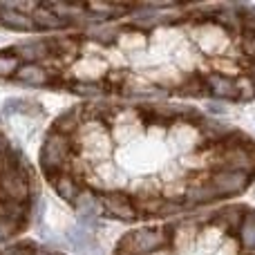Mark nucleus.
<instances>
[{
	"mask_svg": "<svg viewBox=\"0 0 255 255\" xmlns=\"http://www.w3.org/2000/svg\"><path fill=\"white\" fill-rule=\"evenodd\" d=\"M244 217H247V211L242 206H226L215 215V222L220 226H224L226 231H231V233H238Z\"/></svg>",
	"mask_w": 255,
	"mask_h": 255,
	"instance_id": "dca6fc26",
	"label": "nucleus"
},
{
	"mask_svg": "<svg viewBox=\"0 0 255 255\" xmlns=\"http://www.w3.org/2000/svg\"><path fill=\"white\" fill-rule=\"evenodd\" d=\"M29 197H31V172L22 163L0 172V202L27 204Z\"/></svg>",
	"mask_w": 255,
	"mask_h": 255,
	"instance_id": "20e7f679",
	"label": "nucleus"
},
{
	"mask_svg": "<svg viewBox=\"0 0 255 255\" xmlns=\"http://www.w3.org/2000/svg\"><path fill=\"white\" fill-rule=\"evenodd\" d=\"M206 81V90L213 99L220 101H238V85H235V76L222 74V72H211L204 76Z\"/></svg>",
	"mask_w": 255,
	"mask_h": 255,
	"instance_id": "6e6552de",
	"label": "nucleus"
},
{
	"mask_svg": "<svg viewBox=\"0 0 255 255\" xmlns=\"http://www.w3.org/2000/svg\"><path fill=\"white\" fill-rule=\"evenodd\" d=\"M101 211L103 215L115 217V220H124V222H132L136 220L139 211H136V204L132 202L130 195L119 193V190H110V193L101 195Z\"/></svg>",
	"mask_w": 255,
	"mask_h": 255,
	"instance_id": "0eeeda50",
	"label": "nucleus"
},
{
	"mask_svg": "<svg viewBox=\"0 0 255 255\" xmlns=\"http://www.w3.org/2000/svg\"><path fill=\"white\" fill-rule=\"evenodd\" d=\"M215 170H238L255 177V143L251 139L233 132L224 141L215 143Z\"/></svg>",
	"mask_w": 255,
	"mask_h": 255,
	"instance_id": "f257e3e1",
	"label": "nucleus"
},
{
	"mask_svg": "<svg viewBox=\"0 0 255 255\" xmlns=\"http://www.w3.org/2000/svg\"><path fill=\"white\" fill-rule=\"evenodd\" d=\"M170 244V235L163 229L143 226V229L130 231L117 247V255H150L166 249Z\"/></svg>",
	"mask_w": 255,
	"mask_h": 255,
	"instance_id": "7ed1b4c3",
	"label": "nucleus"
},
{
	"mask_svg": "<svg viewBox=\"0 0 255 255\" xmlns=\"http://www.w3.org/2000/svg\"><path fill=\"white\" fill-rule=\"evenodd\" d=\"M52 186H54V190H56V195L61 199H65L67 204H72L74 206L76 204V199H79V195L83 193V186L76 181V177L72 175V172H61V175H56V177H52Z\"/></svg>",
	"mask_w": 255,
	"mask_h": 255,
	"instance_id": "f8f14e48",
	"label": "nucleus"
},
{
	"mask_svg": "<svg viewBox=\"0 0 255 255\" xmlns=\"http://www.w3.org/2000/svg\"><path fill=\"white\" fill-rule=\"evenodd\" d=\"M22 61L16 54L9 49V52H0V79H13L16 72L20 70Z\"/></svg>",
	"mask_w": 255,
	"mask_h": 255,
	"instance_id": "aec40b11",
	"label": "nucleus"
},
{
	"mask_svg": "<svg viewBox=\"0 0 255 255\" xmlns=\"http://www.w3.org/2000/svg\"><path fill=\"white\" fill-rule=\"evenodd\" d=\"M11 52L25 63H40L43 58L54 56V40H29L16 45Z\"/></svg>",
	"mask_w": 255,
	"mask_h": 255,
	"instance_id": "9d476101",
	"label": "nucleus"
},
{
	"mask_svg": "<svg viewBox=\"0 0 255 255\" xmlns=\"http://www.w3.org/2000/svg\"><path fill=\"white\" fill-rule=\"evenodd\" d=\"M31 251H34V247L27 244V242H22V244H13V247L0 251V255H31Z\"/></svg>",
	"mask_w": 255,
	"mask_h": 255,
	"instance_id": "393cba45",
	"label": "nucleus"
},
{
	"mask_svg": "<svg viewBox=\"0 0 255 255\" xmlns=\"http://www.w3.org/2000/svg\"><path fill=\"white\" fill-rule=\"evenodd\" d=\"M208 112H213V115H222V112H226V110L220 108L217 103H208Z\"/></svg>",
	"mask_w": 255,
	"mask_h": 255,
	"instance_id": "a878e982",
	"label": "nucleus"
},
{
	"mask_svg": "<svg viewBox=\"0 0 255 255\" xmlns=\"http://www.w3.org/2000/svg\"><path fill=\"white\" fill-rule=\"evenodd\" d=\"M74 208L79 211V220L81 224H97L99 215H101V195H94L92 190H85L79 195V199H76Z\"/></svg>",
	"mask_w": 255,
	"mask_h": 255,
	"instance_id": "9b49d317",
	"label": "nucleus"
},
{
	"mask_svg": "<svg viewBox=\"0 0 255 255\" xmlns=\"http://www.w3.org/2000/svg\"><path fill=\"white\" fill-rule=\"evenodd\" d=\"M70 90L83 99H97V97H103V92H106L103 83H97V81H74L70 85Z\"/></svg>",
	"mask_w": 255,
	"mask_h": 255,
	"instance_id": "6ab92c4d",
	"label": "nucleus"
},
{
	"mask_svg": "<svg viewBox=\"0 0 255 255\" xmlns=\"http://www.w3.org/2000/svg\"><path fill=\"white\" fill-rule=\"evenodd\" d=\"M72 154H74V136L63 134V132L52 128L47 132V136H45L43 145H40V154H38L40 168L47 175V179L61 175V172H67Z\"/></svg>",
	"mask_w": 255,
	"mask_h": 255,
	"instance_id": "f03ea898",
	"label": "nucleus"
},
{
	"mask_svg": "<svg viewBox=\"0 0 255 255\" xmlns=\"http://www.w3.org/2000/svg\"><path fill=\"white\" fill-rule=\"evenodd\" d=\"M235 85H238V101H251L255 99V81L251 76H235Z\"/></svg>",
	"mask_w": 255,
	"mask_h": 255,
	"instance_id": "412c9836",
	"label": "nucleus"
},
{
	"mask_svg": "<svg viewBox=\"0 0 255 255\" xmlns=\"http://www.w3.org/2000/svg\"><path fill=\"white\" fill-rule=\"evenodd\" d=\"M13 79L22 85H31V88H43V85H52L54 81V72L47 70L40 63H22L20 70L16 72Z\"/></svg>",
	"mask_w": 255,
	"mask_h": 255,
	"instance_id": "1a4fd4ad",
	"label": "nucleus"
},
{
	"mask_svg": "<svg viewBox=\"0 0 255 255\" xmlns=\"http://www.w3.org/2000/svg\"><path fill=\"white\" fill-rule=\"evenodd\" d=\"M103 124H97V121H85L83 126L76 130L74 139L79 136V145L85 150V152H94V154H108L110 152V134H108L106 128H101Z\"/></svg>",
	"mask_w": 255,
	"mask_h": 255,
	"instance_id": "423d86ee",
	"label": "nucleus"
},
{
	"mask_svg": "<svg viewBox=\"0 0 255 255\" xmlns=\"http://www.w3.org/2000/svg\"><path fill=\"white\" fill-rule=\"evenodd\" d=\"M18 231H20V226L13 224V222H7L0 217V242H4V240H9L11 235H16Z\"/></svg>",
	"mask_w": 255,
	"mask_h": 255,
	"instance_id": "5701e85b",
	"label": "nucleus"
},
{
	"mask_svg": "<svg viewBox=\"0 0 255 255\" xmlns=\"http://www.w3.org/2000/svg\"><path fill=\"white\" fill-rule=\"evenodd\" d=\"M31 255H58V253L47 251V249H34V251H31Z\"/></svg>",
	"mask_w": 255,
	"mask_h": 255,
	"instance_id": "bb28decb",
	"label": "nucleus"
},
{
	"mask_svg": "<svg viewBox=\"0 0 255 255\" xmlns=\"http://www.w3.org/2000/svg\"><path fill=\"white\" fill-rule=\"evenodd\" d=\"M238 240L244 255H255V213H247L238 231Z\"/></svg>",
	"mask_w": 255,
	"mask_h": 255,
	"instance_id": "f3484780",
	"label": "nucleus"
},
{
	"mask_svg": "<svg viewBox=\"0 0 255 255\" xmlns=\"http://www.w3.org/2000/svg\"><path fill=\"white\" fill-rule=\"evenodd\" d=\"M242 47H244V52H247V56H251V61H255V29H247Z\"/></svg>",
	"mask_w": 255,
	"mask_h": 255,
	"instance_id": "b1692460",
	"label": "nucleus"
},
{
	"mask_svg": "<svg viewBox=\"0 0 255 255\" xmlns=\"http://www.w3.org/2000/svg\"><path fill=\"white\" fill-rule=\"evenodd\" d=\"M0 25L7 27V29H16V31H31V29H36L31 16L16 11V9H9L4 2H0Z\"/></svg>",
	"mask_w": 255,
	"mask_h": 255,
	"instance_id": "2eb2a0df",
	"label": "nucleus"
},
{
	"mask_svg": "<svg viewBox=\"0 0 255 255\" xmlns=\"http://www.w3.org/2000/svg\"><path fill=\"white\" fill-rule=\"evenodd\" d=\"M29 215V206L20 202H0V217L7 222H13V224L22 226Z\"/></svg>",
	"mask_w": 255,
	"mask_h": 255,
	"instance_id": "a211bd4d",
	"label": "nucleus"
},
{
	"mask_svg": "<svg viewBox=\"0 0 255 255\" xmlns=\"http://www.w3.org/2000/svg\"><path fill=\"white\" fill-rule=\"evenodd\" d=\"M249 76L255 81V61H251V72H249Z\"/></svg>",
	"mask_w": 255,
	"mask_h": 255,
	"instance_id": "cd10ccee",
	"label": "nucleus"
},
{
	"mask_svg": "<svg viewBox=\"0 0 255 255\" xmlns=\"http://www.w3.org/2000/svg\"><path fill=\"white\" fill-rule=\"evenodd\" d=\"M85 11L92 20H110L132 11L130 4H110V2H85Z\"/></svg>",
	"mask_w": 255,
	"mask_h": 255,
	"instance_id": "4468645a",
	"label": "nucleus"
},
{
	"mask_svg": "<svg viewBox=\"0 0 255 255\" xmlns=\"http://www.w3.org/2000/svg\"><path fill=\"white\" fill-rule=\"evenodd\" d=\"M253 177L247 175V172H238V170H213L211 175L206 177L208 188L213 190L215 199L222 197H233V195H240L249 188Z\"/></svg>",
	"mask_w": 255,
	"mask_h": 255,
	"instance_id": "39448f33",
	"label": "nucleus"
},
{
	"mask_svg": "<svg viewBox=\"0 0 255 255\" xmlns=\"http://www.w3.org/2000/svg\"><path fill=\"white\" fill-rule=\"evenodd\" d=\"M31 20H34L36 29H43V31H56V29H63V27L70 25V22L63 20L47 2H38V7L31 13Z\"/></svg>",
	"mask_w": 255,
	"mask_h": 255,
	"instance_id": "ddd939ff",
	"label": "nucleus"
},
{
	"mask_svg": "<svg viewBox=\"0 0 255 255\" xmlns=\"http://www.w3.org/2000/svg\"><path fill=\"white\" fill-rule=\"evenodd\" d=\"M34 103H29L27 99H7L4 101V112L7 115H29V112H38L34 110Z\"/></svg>",
	"mask_w": 255,
	"mask_h": 255,
	"instance_id": "4be33fe9",
	"label": "nucleus"
}]
</instances>
